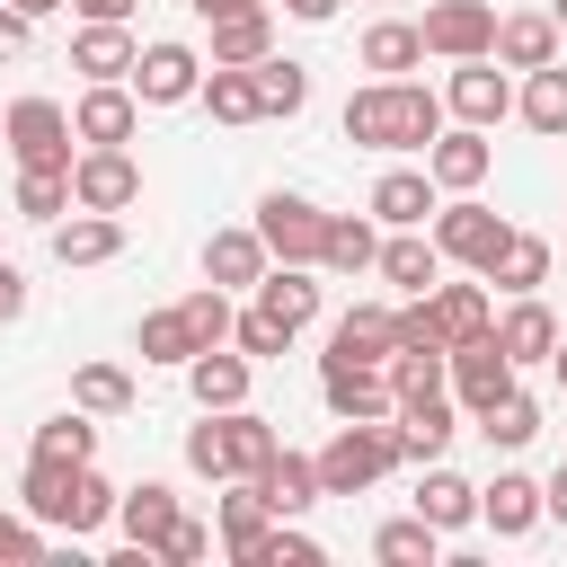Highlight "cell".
<instances>
[{"label": "cell", "instance_id": "cell-20", "mask_svg": "<svg viewBox=\"0 0 567 567\" xmlns=\"http://www.w3.org/2000/svg\"><path fill=\"white\" fill-rule=\"evenodd\" d=\"M257 496H266L284 523H301V514H310L328 487H319V461H310V452H275V461L257 470Z\"/></svg>", "mask_w": 567, "mask_h": 567}, {"label": "cell", "instance_id": "cell-22", "mask_svg": "<svg viewBox=\"0 0 567 567\" xmlns=\"http://www.w3.org/2000/svg\"><path fill=\"white\" fill-rule=\"evenodd\" d=\"M425 310H434L443 346H470V337H487V328H496V301H487V284H434V292H425Z\"/></svg>", "mask_w": 567, "mask_h": 567}, {"label": "cell", "instance_id": "cell-16", "mask_svg": "<svg viewBox=\"0 0 567 567\" xmlns=\"http://www.w3.org/2000/svg\"><path fill=\"white\" fill-rule=\"evenodd\" d=\"M71 124H80V142H133V124H142L133 80H89V97L71 106Z\"/></svg>", "mask_w": 567, "mask_h": 567}, {"label": "cell", "instance_id": "cell-37", "mask_svg": "<svg viewBox=\"0 0 567 567\" xmlns=\"http://www.w3.org/2000/svg\"><path fill=\"white\" fill-rule=\"evenodd\" d=\"M487 284H496V292H540V284H549V239H532V230H514V239L496 248V266H487Z\"/></svg>", "mask_w": 567, "mask_h": 567}, {"label": "cell", "instance_id": "cell-56", "mask_svg": "<svg viewBox=\"0 0 567 567\" xmlns=\"http://www.w3.org/2000/svg\"><path fill=\"white\" fill-rule=\"evenodd\" d=\"M9 9H27V18H53V9H71V0H9Z\"/></svg>", "mask_w": 567, "mask_h": 567}, {"label": "cell", "instance_id": "cell-21", "mask_svg": "<svg viewBox=\"0 0 567 567\" xmlns=\"http://www.w3.org/2000/svg\"><path fill=\"white\" fill-rule=\"evenodd\" d=\"M496 62H505V71H540V62H558V18H549V9H514V18H496Z\"/></svg>", "mask_w": 567, "mask_h": 567}, {"label": "cell", "instance_id": "cell-42", "mask_svg": "<svg viewBox=\"0 0 567 567\" xmlns=\"http://www.w3.org/2000/svg\"><path fill=\"white\" fill-rule=\"evenodd\" d=\"M248 71H257V106H266V115H301V106H310V71H301V62L266 53V62H248Z\"/></svg>", "mask_w": 567, "mask_h": 567}, {"label": "cell", "instance_id": "cell-55", "mask_svg": "<svg viewBox=\"0 0 567 567\" xmlns=\"http://www.w3.org/2000/svg\"><path fill=\"white\" fill-rule=\"evenodd\" d=\"M275 9H292V18H310V27H319V18H337V0H275Z\"/></svg>", "mask_w": 567, "mask_h": 567}, {"label": "cell", "instance_id": "cell-10", "mask_svg": "<svg viewBox=\"0 0 567 567\" xmlns=\"http://www.w3.org/2000/svg\"><path fill=\"white\" fill-rule=\"evenodd\" d=\"M195 89H204V53L195 44H177V35L142 44V62H133V97L142 106H186Z\"/></svg>", "mask_w": 567, "mask_h": 567}, {"label": "cell", "instance_id": "cell-9", "mask_svg": "<svg viewBox=\"0 0 567 567\" xmlns=\"http://www.w3.org/2000/svg\"><path fill=\"white\" fill-rule=\"evenodd\" d=\"M416 35H425V53L470 62V53H496V9H487V0H434V9L416 18Z\"/></svg>", "mask_w": 567, "mask_h": 567}, {"label": "cell", "instance_id": "cell-35", "mask_svg": "<svg viewBox=\"0 0 567 567\" xmlns=\"http://www.w3.org/2000/svg\"><path fill=\"white\" fill-rule=\"evenodd\" d=\"M416 62H425V35H416L408 18H381V27L363 35V71H372V80H408Z\"/></svg>", "mask_w": 567, "mask_h": 567}, {"label": "cell", "instance_id": "cell-19", "mask_svg": "<svg viewBox=\"0 0 567 567\" xmlns=\"http://www.w3.org/2000/svg\"><path fill=\"white\" fill-rule=\"evenodd\" d=\"M443 204H434V168H390L381 186H372V221H390V230H425Z\"/></svg>", "mask_w": 567, "mask_h": 567}, {"label": "cell", "instance_id": "cell-57", "mask_svg": "<svg viewBox=\"0 0 567 567\" xmlns=\"http://www.w3.org/2000/svg\"><path fill=\"white\" fill-rule=\"evenodd\" d=\"M549 372H558V390H567V337H558V354H549Z\"/></svg>", "mask_w": 567, "mask_h": 567}, {"label": "cell", "instance_id": "cell-2", "mask_svg": "<svg viewBox=\"0 0 567 567\" xmlns=\"http://www.w3.org/2000/svg\"><path fill=\"white\" fill-rule=\"evenodd\" d=\"M18 496H27V514L35 523H53V532H97V523H115V487L89 470V461H27V478H18Z\"/></svg>", "mask_w": 567, "mask_h": 567}, {"label": "cell", "instance_id": "cell-4", "mask_svg": "<svg viewBox=\"0 0 567 567\" xmlns=\"http://www.w3.org/2000/svg\"><path fill=\"white\" fill-rule=\"evenodd\" d=\"M310 461H319V487H328V496H363V487L390 478L408 452H399V425H381V416H337L328 452H310Z\"/></svg>", "mask_w": 567, "mask_h": 567}, {"label": "cell", "instance_id": "cell-25", "mask_svg": "<svg viewBox=\"0 0 567 567\" xmlns=\"http://www.w3.org/2000/svg\"><path fill=\"white\" fill-rule=\"evenodd\" d=\"M496 346L514 354V372H523V363H549V354H558V319H549L532 292H514V310L496 319Z\"/></svg>", "mask_w": 567, "mask_h": 567}, {"label": "cell", "instance_id": "cell-49", "mask_svg": "<svg viewBox=\"0 0 567 567\" xmlns=\"http://www.w3.org/2000/svg\"><path fill=\"white\" fill-rule=\"evenodd\" d=\"M204 549H213V532H204V523H186V514H177V523H168V540H159V558H177V567H195Z\"/></svg>", "mask_w": 567, "mask_h": 567}, {"label": "cell", "instance_id": "cell-23", "mask_svg": "<svg viewBox=\"0 0 567 567\" xmlns=\"http://www.w3.org/2000/svg\"><path fill=\"white\" fill-rule=\"evenodd\" d=\"M487 133L478 124H461V133H434V151H425V168H434V186H452V195H470L478 177H487Z\"/></svg>", "mask_w": 567, "mask_h": 567}, {"label": "cell", "instance_id": "cell-54", "mask_svg": "<svg viewBox=\"0 0 567 567\" xmlns=\"http://www.w3.org/2000/svg\"><path fill=\"white\" fill-rule=\"evenodd\" d=\"M71 9H80V18H133L142 0H71Z\"/></svg>", "mask_w": 567, "mask_h": 567}, {"label": "cell", "instance_id": "cell-18", "mask_svg": "<svg viewBox=\"0 0 567 567\" xmlns=\"http://www.w3.org/2000/svg\"><path fill=\"white\" fill-rule=\"evenodd\" d=\"M133 62H142V44L124 35V18H89L71 35V71H89V80H133Z\"/></svg>", "mask_w": 567, "mask_h": 567}, {"label": "cell", "instance_id": "cell-8", "mask_svg": "<svg viewBox=\"0 0 567 567\" xmlns=\"http://www.w3.org/2000/svg\"><path fill=\"white\" fill-rule=\"evenodd\" d=\"M71 195H80V213H124V204L142 195V159H133L124 142H89V151L71 159Z\"/></svg>", "mask_w": 567, "mask_h": 567}, {"label": "cell", "instance_id": "cell-15", "mask_svg": "<svg viewBox=\"0 0 567 567\" xmlns=\"http://www.w3.org/2000/svg\"><path fill=\"white\" fill-rule=\"evenodd\" d=\"M540 514H549V505H540V478H523V470H496V478L478 487V523H487L496 540H523Z\"/></svg>", "mask_w": 567, "mask_h": 567}, {"label": "cell", "instance_id": "cell-50", "mask_svg": "<svg viewBox=\"0 0 567 567\" xmlns=\"http://www.w3.org/2000/svg\"><path fill=\"white\" fill-rule=\"evenodd\" d=\"M27 44H35V18H27V9H9V0H0V62H18V53H27Z\"/></svg>", "mask_w": 567, "mask_h": 567}, {"label": "cell", "instance_id": "cell-28", "mask_svg": "<svg viewBox=\"0 0 567 567\" xmlns=\"http://www.w3.org/2000/svg\"><path fill=\"white\" fill-rule=\"evenodd\" d=\"M275 523H284V514L257 496V478H239V496H221V549H230V558H248V567H257V549H266V532H275Z\"/></svg>", "mask_w": 567, "mask_h": 567}, {"label": "cell", "instance_id": "cell-14", "mask_svg": "<svg viewBox=\"0 0 567 567\" xmlns=\"http://www.w3.org/2000/svg\"><path fill=\"white\" fill-rule=\"evenodd\" d=\"M204 27H213V62H266L275 53V0H230Z\"/></svg>", "mask_w": 567, "mask_h": 567}, {"label": "cell", "instance_id": "cell-6", "mask_svg": "<svg viewBox=\"0 0 567 567\" xmlns=\"http://www.w3.org/2000/svg\"><path fill=\"white\" fill-rule=\"evenodd\" d=\"M257 239H266V257L275 266H319V248H328V213L310 204V195H266L257 204Z\"/></svg>", "mask_w": 567, "mask_h": 567}, {"label": "cell", "instance_id": "cell-3", "mask_svg": "<svg viewBox=\"0 0 567 567\" xmlns=\"http://www.w3.org/2000/svg\"><path fill=\"white\" fill-rule=\"evenodd\" d=\"M284 452V434L257 408H204V425H186V470L204 478H257Z\"/></svg>", "mask_w": 567, "mask_h": 567}, {"label": "cell", "instance_id": "cell-51", "mask_svg": "<svg viewBox=\"0 0 567 567\" xmlns=\"http://www.w3.org/2000/svg\"><path fill=\"white\" fill-rule=\"evenodd\" d=\"M35 549H44V532L18 523V514H0V558H35Z\"/></svg>", "mask_w": 567, "mask_h": 567}, {"label": "cell", "instance_id": "cell-47", "mask_svg": "<svg viewBox=\"0 0 567 567\" xmlns=\"http://www.w3.org/2000/svg\"><path fill=\"white\" fill-rule=\"evenodd\" d=\"M230 346H239V354H284V346H292V328H284L266 301H248V310H239V328H230Z\"/></svg>", "mask_w": 567, "mask_h": 567}, {"label": "cell", "instance_id": "cell-59", "mask_svg": "<svg viewBox=\"0 0 567 567\" xmlns=\"http://www.w3.org/2000/svg\"><path fill=\"white\" fill-rule=\"evenodd\" d=\"M213 9H230V0H195V18H213Z\"/></svg>", "mask_w": 567, "mask_h": 567}, {"label": "cell", "instance_id": "cell-33", "mask_svg": "<svg viewBox=\"0 0 567 567\" xmlns=\"http://www.w3.org/2000/svg\"><path fill=\"white\" fill-rule=\"evenodd\" d=\"M195 97L213 106V124H257V115H266V106H257V71H248V62H213Z\"/></svg>", "mask_w": 567, "mask_h": 567}, {"label": "cell", "instance_id": "cell-31", "mask_svg": "<svg viewBox=\"0 0 567 567\" xmlns=\"http://www.w3.org/2000/svg\"><path fill=\"white\" fill-rule=\"evenodd\" d=\"M328 354H337V363H390V354H399V346H390V310H381V301H354V310L337 319Z\"/></svg>", "mask_w": 567, "mask_h": 567}, {"label": "cell", "instance_id": "cell-45", "mask_svg": "<svg viewBox=\"0 0 567 567\" xmlns=\"http://www.w3.org/2000/svg\"><path fill=\"white\" fill-rule=\"evenodd\" d=\"M478 434H487L496 452H523V443L540 434V399H523V390H505L496 408H478Z\"/></svg>", "mask_w": 567, "mask_h": 567}, {"label": "cell", "instance_id": "cell-30", "mask_svg": "<svg viewBox=\"0 0 567 567\" xmlns=\"http://www.w3.org/2000/svg\"><path fill=\"white\" fill-rule=\"evenodd\" d=\"M257 301L301 337V328L319 319V275H310V266H266V275H257Z\"/></svg>", "mask_w": 567, "mask_h": 567}, {"label": "cell", "instance_id": "cell-41", "mask_svg": "<svg viewBox=\"0 0 567 567\" xmlns=\"http://www.w3.org/2000/svg\"><path fill=\"white\" fill-rule=\"evenodd\" d=\"M18 213L27 221H62V213H80V195H71V168H18Z\"/></svg>", "mask_w": 567, "mask_h": 567}, {"label": "cell", "instance_id": "cell-26", "mask_svg": "<svg viewBox=\"0 0 567 567\" xmlns=\"http://www.w3.org/2000/svg\"><path fill=\"white\" fill-rule=\"evenodd\" d=\"M186 390H195V408H248V354L204 346V354L186 363Z\"/></svg>", "mask_w": 567, "mask_h": 567}, {"label": "cell", "instance_id": "cell-27", "mask_svg": "<svg viewBox=\"0 0 567 567\" xmlns=\"http://www.w3.org/2000/svg\"><path fill=\"white\" fill-rule=\"evenodd\" d=\"M115 523H124V540H142V549L159 558V540H168V523H177V487H159V478L124 487V496H115Z\"/></svg>", "mask_w": 567, "mask_h": 567}, {"label": "cell", "instance_id": "cell-40", "mask_svg": "<svg viewBox=\"0 0 567 567\" xmlns=\"http://www.w3.org/2000/svg\"><path fill=\"white\" fill-rule=\"evenodd\" d=\"M372 558H390V567H434V558H443V532H434L425 514H399V523L372 532Z\"/></svg>", "mask_w": 567, "mask_h": 567}, {"label": "cell", "instance_id": "cell-46", "mask_svg": "<svg viewBox=\"0 0 567 567\" xmlns=\"http://www.w3.org/2000/svg\"><path fill=\"white\" fill-rule=\"evenodd\" d=\"M35 452H44V461H97V425H89V408L71 399L62 416H44V425H35Z\"/></svg>", "mask_w": 567, "mask_h": 567}, {"label": "cell", "instance_id": "cell-58", "mask_svg": "<svg viewBox=\"0 0 567 567\" xmlns=\"http://www.w3.org/2000/svg\"><path fill=\"white\" fill-rule=\"evenodd\" d=\"M549 18H558V35H567V0H549Z\"/></svg>", "mask_w": 567, "mask_h": 567}, {"label": "cell", "instance_id": "cell-24", "mask_svg": "<svg viewBox=\"0 0 567 567\" xmlns=\"http://www.w3.org/2000/svg\"><path fill=\"white\" fill-rule=\"evenodd\" d=\"M53 257L62 266H106V257H124V221L115 213H71V221H53Z\"/></svg>", "mask_w": 567, "mask_h": 567}, {"label": "cell", "instance_id": "cell-44", "mask_svg": "<svg viewBox=\"0 0 567 567\" xmlns=\"http://www.w3.org/2000/svg\"><path fill=\"white\" fill-rule=\"evenodd\" d=\"M71 399H80L89 416H124V408H133V372H124V363H80V372H71Z\"/></svg>", "mask_w": 567, "mask_h": 567}, {"label": "cell", "instance_id": "cell-11", "mask_svg": "<svg viewBox=\"0 0 567 567\" xmlns=\"http://www.w3.org/2000/svg\"><path fill=\"white\" fill-rule=\"evenodd\" d=\"M319 399H328V416H399L390 363H337V354H319Z\"/></svg>", "mask_w": 567, "mask_h": 567}, {"label": "cell", "instance_id": "cell-34", "mask_svg": "<svg viewBox=\"0 0 567 567\" xmlns=\"http://www.w3.org/2000/svg\"><path fill=\"white\" fill-rule=\"evenodd\" d=\"M416 514H425L434 532H461V523H478V487H470L461 470H425V478H416Z\"/></svg>", "mask_w": 567, "mask_h": 567}, {"label": "cell", "instance_id": "cell-38", "mask_svg": "<svg viewBox=\"0 0 567 567\" xmlns=\"http://www.w3.org/2000/svg\"><path fill=\"white\" fill-rule=\"evenodd\" d=\"M443 381H452V354H434V346H399V354H390V390H399V408L443 399Z\"/></svg>", "mask_w": 567, "mask_h": 567}, {"label": "cell", "instance_id": "cell-32", "mask_svg": "<svg viewBox=\"0 0 567 567\" xmlns=\"http://www.w3.org/2000/svg\"><path fill=\"white\" fill-rule=\"evenodd\" d=\"M514 115L532 124V133H567V62H540V71H523V89H514Z\"/></svg>", "mask_w": 567, "mask_h": 567}, {"label": "cell", "instance_id": "cell-39", "mask_svg": "<svg viewBox=\"0 0 567 567\" xmlns=\"http://www.w3.org/2000/svg\"><path fill=\"white\" fill-rule=\"evenodd\" d=\"M452 434H461V425H452V399H416V408H399V452H408V461H443Z\"/></svg>", "mask_w": 567, "mask_h": 567}, {"label": "cell", "instance_id": "cell-29", "mask_svg": "<svg viewBox=\"0 0 567 567\" xmlns=\"http://www.w3.org/2000/svg\"><path fill=\"white\" fill-rule=\"evenodd\" d=\"M257 275H266V239H257V230H213V239H204V284L239 292V284H257Z\"/></svg>", "mask_w": 567, "mask_h": 567}, {"label": "cell", "instance_id": "cell-7", "mask_svg": "<svg viewBox=\"0 0 567 567\" xmlns=\"http://www.w3.org/2000/svg\"><path fill=\"white\" fill-rule=\"evenodd\" d=\"M505 239H514V221H505V213H487V204H470V195L434 213V248H443V266H470V275H487Z\"/></svg>", "mask_w": 567, "mask_h": 567}, {"label": "cell", "instance_id": "cell-48", "mask_svg": "<svg viewBox=\"0 0 567 567\" xmlns=\"http://www.w3.org/2000/svg\"><path fill=\"white\" fill-rule=\"evenodd\" d=\"M257 567H319V540H310V532H292V523H275V532H266V549H257Z\"/></svg>", "mask_w": 567, "mask_h": 567}, {"label": "cell", "instance_id": "cell-53", "mask_svg": "<svg viewBox=\"0 0 567 567\" xmlns=\"http://www.w3.org/2000/svg\"><path fill=\"white\" fill-rule=\"evenodd\" d=\"M540 505H549V523H558V532H567V461H558V470H549V478H540Z\"/></svg>", "mask_w": 567, "mask_h": 567}, {"label": "cell", "instance_id": "cell-52", "mask_svg": "<svg viewBox=\"0 0 567 567\" xmlns=\"http://www.w3.org/2000/svg\"><path fill=\"white\" fill-rule=\"evenodd\" d=\"M18 319H27V275L0 257V328H18Z\"/></svg>", "mask_w": 567, "mask_h": 567}, {"label": "cell", "instance_id": "cell-17", "mask_svg": "<svg viewBox=\"0 0 567 567\" xmlns=\"http://www.w3.org/2000/svg\"><path fill=\"white\" fill-rule=\"evenodd\" d=\"M372 275L399 284V292H434V284H443V248H434V230H390L381 257H372Z\"/></svg>", "mask_w": 567, "mask_h": 567}, {"label": "cell", "instance_id": "cell-12", "mask_svg": "<svg viewBox=\"0 0 567 567\" xmlns=\"http://www.w3.org/2000/svg\"><path fill=\"white\" fill-rule=\"evenodd\" d=\"M443 106H452L461 124H478V133H496V124L514 115V80L496 71V53H470V62L452 71V89H443Z\"/></svg>", "mask_w": 567, "mask_h": 567}, {"label": "cell", "instance_id": "cell-13", "mask_svg": "<svg viewBox=\"0 0 567 567\" xmlns=\"http://www.w3.org/2000/svg\"><path fill=\"white\" fill-rule=\"evenodd\" d=\"M505 390H514V354L496 346V328H487V337H470V346H452V399H461L470 416H478V408H496Z\"/></svg>", "mask_w": 567, "mask_h": 567}, {"label": "cell", "instance_id": "cell-36", "mask_svg": "<svg viewBox=\"0 0 567 567\" xmlns=\"http://www.w3.org/2000/svg\"><path fill=\"white\" fill-rule=\"evenodd\" d=\"M133 346H142V363H177V372H186V363L204 354V337H195V319H186L177 301H168V310H151Z\"/></svg>", "mask_w": 567, "mask_h": 567}, {"label": "cell", "instance_id": "cell-43", "mask_svg": "<svg viewBox=\"0 0 567 567\" xmlns=\"http://www.w3.org/2000/svg\"><path fill=\"white\" fill-rule=\"evenodd\" d=\"M372 257H381L372 221H346V213H328V248H319V266H328V275H372Z\"/></svg>", "mask_w": 567, "mask_h": 567}, {"label": "cell", "instance_id": "cell-5", "mask_svg": "<svg viewBox=\"0 0 567 567\" xmlns=\"http://www.w3.org/2000/svg\"><path fill=\"white\" fill-rule=\"evenodd\" d=\"M0 142H9V159L18 168H71L80 151V124H71V106H53V97H18L9 115H0Z\"/></svg>", "mask_w": 567, "mask_h": 567}, {"label": "cell", "instance_id": "cell-1", "mask_svg": "<svg viewBox=\"0 0 567 567\" xmlns=\"http://www.w3.org/2000/svg\"><path fill=\"white\" fill-rule=\"evenodd\" d=\"M337 124H346L354 151H434V133H443V97H434L425 80H372V89L346 97Z\"/></svg>", "mask_w": 567, "mask_h": 567}]
</instances>
